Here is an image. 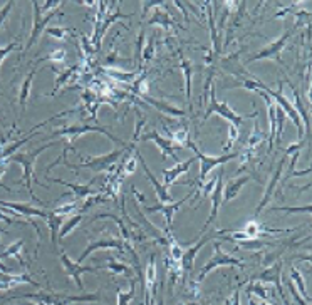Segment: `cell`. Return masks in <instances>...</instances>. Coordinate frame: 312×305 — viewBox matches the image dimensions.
Wrapping results in <instances>:
<instances>
[{
	"label": "cell",
	"instance_id": "cell-40",
	"mask_svg": "<svg viewBox=\"0 0 312 305\" xmlns=\"http://www.w3.org/2000/svg\"><path fill=\"white\" fill-rule=\"evenodd\" d=\"M87 198H89V200H84V205H82V206L79 208V213H81V215H84L92 205H98V203H106V201H108V195L98 193V195L87 196Z\"/></svg>",
	"mask_w": 312,
	"mask_h": 305
},
{
	"label": "cell",
	"instance_id": "cell-25",
	"mask_svg": "<svg viewBox=\"0 0 312 305\" xmlns=\"http://www.w3.org/2000/svg\"><path fill=\"white\" fill-rule=\"evenodd\" d=\"M250 179H252L250 176H238L235 179H232L227 186H224V193H222L224 201H232L238 193H240L242 188L250 181Z\"/></svg>",
	"mask_w": 312,
	"mask_h": 305
},
{
	"label": "cell",
	"instance_id": "cell-56",
	"mask_svg": "<svg viewBox=\"0 0 312 305\" xmlns=\"http://www.w3.org/2000/svg\"><path fill=\"white\" fill-rule=\"evenodd\" d=\"M0 220H2V222H5L7 225H12V223H17V225H24L25 222H20V220H15V218H10V217H5L4 215V211L0 210Z\"/></svg>",
	"mask_w": 312,
	"mask_h": 305
},
{
	"label": "cell",
	"instance_id": "cell-12",
	"mask_svg": "<svg viewBox=\"0 0 312 305\" xmlns=\"http://www.w3.org/2000/svg\"><path fill=\"white\" fill-rule=\"evenodd\" d=\"M32 5H34V25H32L30 41L27 42L25 50L34 46V44L39 41V37H41V34L46 30V25L54 19L55 15L59 14L57 10H54V12H51L49 15H42V12H41V4H39V2H32Z\"/></svg>",
	"mask_w": 312,
	"mask_h": 305
},
{
	"label": "cell",
	"instance_id": "cell-37",
	"mask_svg": "<svg viewBox=\"0 0 312 305\" xmlns=\"http://www.w3.org/2000/svg\"><path fill=\"white\" fill-rule=\"evenodd\" d=\"M130 280H131V285L128 292H122L121 289H118V305H130V302L136 298V280L133 279Z\"/></svg>",
	"mask_w": 312,
	"mask_h": 305
},
{
	"label": "cell",
	"instance_id": "cell-55",
	"mask_svg": "<svg viewBox=\"0 0 312 305\" xmlns=\"http://www.w3.org/2000/svg\"><path fill=\"white\" fill-rule=\"evenodd\" d=\"M14 7V2H7L4 5V9L0 10V27H2V24H4V20H5V17L9 15V12H10V9Z\"/></svg>",
	"mask_w": 312,
	"mask_h": 305
},
{
	"label": "cell",
	"instance_id": "cell-4",
	"mask_svg": "<svg viewBox=\"0 0 312 305\" xmlns=\"http://www.w3.org/2000/svg\"><path fill=\"white\" fill-rule=\"evenodd\" d=\"M211 114H219V116H222L228 124H232V126H235V128L240 129L243 119H247V117H255V116H259V112L255 111L254 114L240 116V114H237V112L233 111L232 107L228 106L227 103H216V99H215V86H213V87H211V91H210L208 106H207V111H205L203 121L210 119V116H211Z\"/></svg>",
	"mask_w": 312,
	"mask_h": 305
},
{
	"label": "cell",
	"instance_id": "cell-10",
	"mask_svg": "<svg viewBox=\"0 0 312 305\" xmlns=\"http://www.w3.org/2000/svg\"><path fill=\"white\" fill-rule=\"evenodd\" d=\"M141 141H153V143L158 146V149L161 151V161H166L168 158H173L178 163V156H176V149H181L180 146H175L173 141H170L168 138H163L158 131H149V133H143Z\"/></svg>",
	"mask_w": 312,
	"mask_h": 305
},
{
	"label": "cell",
	"instance_id": "cell-39",
	"mask_svg": "<svg viewBox=\"0 0 312 305\" xmlns=\"http://www.w3.org/2000/svg\"><path fill=\"white\" fill-rule=\"evenodd\" d=\"M291 277H292V284H295V285L299 287L297 292H300L302 298H305V300L310 302V297H309V293H307V289H305L304 279H302V275H300L299 270H297V268H292V270H291Z\"/></svg>",
	"mask_w": 312,
	"mask_h": 305
},
{
	"label": "cell",
	"instance_id": "cell-45",
	"mask_svg": "<svg viewBox=\"0 0 312 305\" xmlns=\"http://www.w3.org/2000/svg\"><path fill=\"white\" fill-rule=\"evenodd\" d=\"M141 57H143V60H148V62L154 57V36L149 37V41L146 42V46L143 47Z\"/></svg>",
	"mask_w": 312,
	"mask_h": 305
},
{
	"label": "cell",
	"instance_id": "cell-5",
	"mask_svg": "<svg viewBox=\"0 0 312 305\" xmlns=\"http://www.w3.org/2000/svg\"><path fill=\"white\" fill-rule=\"evenodd\" d=\"M193 152H195V156H197V160H200V178H198V181L200 183H205V178L208 176V173L211 171L213 168L216 166H220V165H225V163H228L230 160H235V158H238V152H230V155H222L219 158H213V156H207V155H203L202 151H200L197 148V144L193 143V141L188 139L186 141V144Z\"/></svg>",
	"mask_w": 312,
	"mask_h": 305
},
{
	"label": "cell",
	"instance_id": "cell-49",
	"mask_svg": "<svg viewBox=\"0 0 312 305\" xmlns=\"http://www.w3.org/2000/svg\"><path fill=\"white\" fill-rule=\"evenodd\" d=\"M77 205H79V201H71V203H68V205H63V206L55 208L54 213L55 215H60V217H68L69 213L77 210Z\"/></svg>",
	"mask_w": 312,
	"mask_h": 305
},
{
	"label": "cell",
	"instance_id": "cell-24",
	"mask_svg": "<svg viewBox=\"0 0 312 305\" xmlns=\"http://www.w3.org/2000/svg\"><path fill=\"white\" fill-rule=\"evenodd\" d=\"M141 99L144 101V103L151 104V106L156 107L158 111L165 112V114H168V116H173V117H185V116H186V111H185V109H180V107H175V106H171V104H166V103H163V101H160V99L149 98V96H141Z\"/></svg>",
	"mask_w": 312,
	"mask_h": 305
},
{
	"label": "cell",
	"instance_id": "cell-64",
	"mask_svg": "<svg viewBox=\"0 0 312 305\" xmlns=\"http://www.w3.org/2000/svg\"><path fill=\"white\" fill-rule=\"evenodd\" d=\"M178 305H185V303H178Z\"/></svg>",
	"mask_w": 312,
	"mask_h": 305
},
{
	"label": "cell",
	"instance_id": "cell-44",
	"mask_svg": "<svg viewBox=\"0 0 312 305\" xmlns=\"http://www.w3.org/2000/svg\"><path fill=\"white\" fill-rule=\"evenodd\" d=\"M233 243H238L245 250H260V248H264L267 245L265 241H260V240H243V241H233Z\"/></svg>",
	"mask_w": 312,
	"mask_h": 305
},
{
	"label": "cell",
	"instance_id": "cell-18",
	"mask_svg": "<svg viewBox=\"0 0 312 305\" xmlns=\"http://www.w3.org/2000/svg\"><path fill=\"white\" fill-rule=\"evenodd\" d=\"M101 248H114V250L124 252V243H122L119 238H99L96 241H91L84 250V253L77 258V263H82L92 252H98V250H101Z\"/></svg>",
	"mask_w": 312,
	"mask_h": 305
},
{
	"label": "cell",
	"instance_id": "cell-20",
	"mask_svg": "<svg viewBox=\"0 0 312 305\" xmlns=\"http://www.w3.org/2000/svg\"><path fill=\"white\" fill-rule=\"evenodd\" d=\"M195 160H197V158H192V160H186V161H178L173 168L165 169V171H163V186H165V188L168 190L171 185L176 183V178L181 176V174H185L188 169H190V166L195 163Z\"/></svg>",
	"mask_w": 312,
	"mask_h": 305
},
{
	"label": "cell",
	"instance_id": "cell-15",
	"mask_svg": "<svg viewBox=\"0 0 312 305\" xmlns=\"http://www.w3.org/2000/svg\"><path fill=\"white\" fill-rule=\"evenodd\" d=\"M130 17H131V14H122V12H121L119 4L114 5V10H108V12H106L104 20H103V24H101V29H99V32H98V36L91 41L92 46H94V49H96V50L101 49V42H103L104 34L108 32V29L114 24L116 20H119V19H130Z\"/></svg>",
	"mask_w": 312,
	"mask_h": 305
},
{
	"label": "cell",
	"instance_id": "cell-13",
	"mask_svg": "<svg viewBox=\"0 0 312 305\" xmlns=\"http://www.w3.org/2000/svg\"><path fill=\"white\" fill-rule=\"evenodd\" d=\"M60 262H63V265H64L66 273L74 279L76 285L79 287L81 290H84V284H82L81 275L86 273V272H98L99 268H103V267H82L81 263L72 262V260L68 257V253H66V252H60Z\"/></svg>",
	"mask_w": 312,
	"mask_h": 305
},
{
	"label": "cell",
	"instance_id": "cell-33",
	"mask_svg": "<svg viewBox=\"0 0 312 305\" xmlns=\"http://www.w3.org/2000/svg\"><path fill=\"white\" fill-rule=\"evenodd\" d=\"M291 89H292V93H294V104H292V106H294V109H295V112H297V114H299L300 121H302V124H304V129H309V124H310V121H309L307 111H305L302 99H300V96H299V91H297V89H295L294 84H291Z\"/></svg>",
	"mask_w": 312,
	"mask_h": 305
},
{
	"label": "cell",
	"instance_id": "cell-28",
	"mask_svg": "<svg viewBox=\"0 0 312 305\" xmlns=\"http://www.w3.org/2000/svg\"><path fill=\"white\" fill-rule=\"evenodd\" d=\"M180 67L183 71V76H185V94H186V101L188 106H190L192 101V76H193V64L192 60H188L185 55L181 54L180 50Z\"/></svg>",
	"mask_w": 312,
	"mask_h": 305
},
{
	"label": "cell",
	"instance_id": "cell-22",
	"mask_svg": "<svg viewBox=\"0 0 312 305\" xmlns=\"http://www.w3.org/2000/svg\"><path fill=\"white\" fill-rule=\"evenodd\" d=\"M49 181L64 185V186H68V188H71L72 193H74V198H72L71 201H84V198H87V196H92V195L99 193L98 190L91 188L92 183H89V185H72V183H68V181H63V179H52V178H49Z\"/></svg>",
	"mask_w": 312,
	"mask_h": 305
},
{
	"label": "cell",
	"instance_id": "cell-7",
	"mask_svg": "<svg viewBox=\"0 0 312 305\" xmlns=\"http://www.w3.org/2000/svg\"><path fill=\"white\" fill-rule=\"evenodd\" d=\"M27 297L34 298L44 305H68L74 302H92L99 300V293L91 295H68V293H29Z\"/></svg>",
	"mask_w": 312,
	"mask_h": 305
},
{
	"label": "cell",
	"instance_id": "cell-9",
	"mask_svg": "<svg viewBox=\"0 0 312 305\" xmlns=\"http://www.w3.org/2000/svg\"><path fill=\"white\" fill-rule=\"evenodd\" d=\"M143 295H144V305H154L156 298H158V272H156L154 253L149 257V265L146 268V273H144Z\"/></svg>",
	"mask_w": 312,
	"mask_h": 305
},
{
	"label": "cell",
	"instance_id": "cell-50",
	"mask_svg": "<svg viewBox=\"0 0 312 305\" xmlns=\"http://www.w3.org/2000/svg\"><path fill=\"white\" fill-rule=\"evenodd\" d=\"M228 134H230V138H228V141L225 143V146H224V149L227 151V149H230L233 144H235V141L238 139V136H240V134H238V128H235V126H232V124H228Z\"/></svg>",
	"mask_w": 312,
	"mask_h": 305
},
{
	"label": "cell",
	"instance_id": "cell-14",
	"mask_svg": "<svg viewBox=\"0 0 312 305\" xmlns=\"http://www.w3.org/2000/svg\"><path fill=\"white\" fill-rule=\"evenodd\" d=\"M222 193H224V171H220L219 174H216V185H215L213 191H211V211H210L208 220L205 222V227L202 228V233H205V231L210 228V225L216 220V215H219L222 203H224Z\"/></svg>",
	"mask_w": 312,
	"mask_h": 305
},
{
	"label": "cell",
	"instance_id": "cell-27",
	"mask_svg": "<svg viewBox=\"0 0 312 305\" xmlns=\"http://www.w3.org/2000/svg\"><path fill=\"white\" fill-rule=\"evenodd\" d=\"M280 270H282V263H275L269 267V270H265V272H262L257 279L262 280V282H270V284H274L277 287L278 293L282 295L284 298V292H282V282H280Z\"/></svg>",
	"mask_w": 312,
	"mask_h": 305
},
{
	"label": "cell",
	"instance_id": "cell-26",
	"mask_svg": "<svg viewBox=\"0 0 312 305\" xmlns=\"http://www.w3.org/2000/svg\"><path fill=\"white\" fill-rule=\"evenodd\" d=\"M148 25H160V27H163V29L170 30L176 25V20L170 15L168 10L158 9V10H154V12H153L151 19H148Z\"/></svg>",
	"mask_w": 312,
	"mask_h": 305
},
{
	"label": "cell",
	"instance_id": "cell-6",
	"mask_svg": "<svg viewBox=\"0 0 312 305\" xmlns=\"http://www.w3.org/2000/svg\"><path fill=\"white\" fill-rule=\"evenodd\" d=\"M222 265H230V267H243V262L240 258H235V257H232V255H227V253L222 250V247L220 243H213V257H211L207 265L202 268V272L198 273L197 277V280L195 282H198V284H202V282L205 280V277H207L211 270H215V268H219L222 267Z\"/></svg>",
	"mask_w": 312,
	"mask_h": 305
},
{
	"label": "cell",
	"instance_id": "cell-62",
	"mask_svg": "<svg viewBox=\"0 0 312 305\" xmlns=\"http://www.w3.org/2000/svg\"><path fill=\"white\" fill-rule=\"evenodd\" d=\"M248 305H259V303H255L252 298H250V302H248ZM262 305H265V303H262Z\"/></svg>",
	"mask_w": 312,
	"mask_h": 305
},
{
	"label": "cell",
	"instance_id": "cell-41",
	"mask_svg": "<svg viewBox=\"0 0 312 305\" xmlns=\"http://www.w3.org/2000/svg\"><path fill=\"white\" fill-rule=\"evenodd\" d=\"M136 114H138V123H136V126H135V133H133V144L136 143V141L141 138V134H143V129H144V126H146L148 124V117L143 114V112H139V111H136Z\"/></svg>",
	"mask_w": 312,
	"mask_h": 305
},
{
	"label": "cell",
	"instance_id": "cell-51",
	"mask_svg": "<svg viewBox=\"0 0 312 305\" xmlns=\"http://www.w3.org/2000/svg\"><path fill=\"white\" fill-rule=\"evenodd\" d=\"M287 287H289V292H291V295H292V298H294L295 303H297V305H307V303H305L304 298L300 297V293L297 292V289H295V285L292 284V280H289Z\"/></svg>",
	"mask_w": 312,
	"mask_h": 305
},
{
	"label": "cell",
	"instance_id": "cell-34",
	"mask_svg": "<svg viewBox=\"0 0 312 305\" xmlns=\"http://www.w3.org/2000/svg\"><path fill=\"white\" fill-rule=\"evenodd\" d=\"M103 268L111 270V272H113L114 275H124L126 279H133V270H131V267H128V265L121 263V262H116L114 258H109L108 263H106V267H103Z\"/></svg>",
	"mask_w": 312,
	"mask_h": 305
},
{
	"label": "cell",
	"instance_id": "cell-48",
	"mask_svg": "<svg viewBox=\"0 0 312 305\" xmlns=\"http://www.w3.org/2000/svg\"><path fill=\"white\" fill-rule=\"evenodd\" d=\"M310 205L305 206H275L272 208V211H292V213H310Z\"/></svg>",
	"mask_w": 312,
	"mask_h": 305
},
{
	"label": "cell",
	"instance_id": "cell-1",
	"mask_svg": "<svg viewBox=\"0 0 312 305\" xmlns=\"http://www.w3.org/2000/svg\"><path fill=\"white\" fill-rule=\"evenodd\" d=\"M130 148H135V144H130L128 148H122V149H114V151H111L109 155H101V156H86V158H82V161L79 163V165H71V163L68 161H64L63 158H57V161H54L51 166H47L46 171H51V169L54 166H59V165H64V166H68L69 169H77V168H87V169H91V171L94 173H109V174H113L116 173V169H118V163L122 155L130 149Z\"/></svg>",
	"mask_w": 312,
	"mask_h": 305
},
{
	"label": "cell",
	"instance_id": "cell-16",
	"mask_svg": "<svg viewBox=\"0 0 312 305\" xmlns=\"http://www.w3.org/2000/svg\"><path fill=\"white\" fill-rule=\"evenodd\" d=\"M286 163H287V156L284 158L280 163H278L277 169L274 171V174H272L270 181H269V185H267V188H265V193H264V196H262L259 206L255 208V218H259V215L262 213V210H264V208L269 205V201L272 200V195H274L277 185H278V181H280V176H282V171H284V166H286Z\"/></svg>",
	"mask_w": 312,
	"mask_h": 305
},
{
	"label": "cell",
	"instance_id": "cell-2",
	"mask_svg": "<svg viewBox=\"0 0 312 305\" xmlns=\"http://www.w3.org/2000/svg\"><path fill=\"white\" fill-rule=\"evenodd\" d=\"M52 133H54V136H64L69 146L74 144L76 139H79L82 134H86V133H101V134H104V136H108L111 141L121 144L122 148H128V146L131 144V143H126V141H122L119 138H116L113 133H108V129L103 128V126H98V124H72V126H64L60 129H55V131H52Z\"/></svg>",
	"mask_w": 312,
	"mask_h": 305
},
{
	"label": "cell",
	"instance_id": "cell-36",
	"mask_svg": "<svg viewBox=\"0 0 312 305\" xmlns=\"http://www.w3.org/2000/svg\"><path fill=\"white\" fill-rule=\"evenodd\" d=\"M22 248H24V240H17V241H15V243L10 245L4 253H0V258H12V257H14V258H17V260H19V263H20V265H25L24 258H22V255H20V250H22Z\"/></svg>",
	"mask_w": 312,
	"mask_h": 305
},
{
	"label": "cell",
	"instance_id": "cell-61",
	"mask_svg": "<svg viewBox=\"0 0 312 305\" xmlns=\"http://www.w3.org/2000/svg\"><path fill=\"white\" fill-rule=\"evenodd\" d=\"M158 305H165V298H163V292H161V295L158 297Z\"/></svg>",
	"mask_w": 312,
	"mask_h": 305
},
{
	"label": "cell",
	"instance_id": "cell-60",
	"mask_svg": "<svg viewBox=\"0 0 312 305\" xmlns=\"http://www.w3.org/2000/svg\"><path fill=\"white\" fill-rule=\"evenodd\" d=\"M173 5H175V7H178V9H181L183 15H185V20L188 22V12L185 10V4H183V2H173Z\"/></svg>",
	"mask_w": 312,
	"mask_h": 305
},
{
	"label": "cell",
	"instance_id": "cell-54",
	"mask_svg": "<svg viewBox=\"0 0 312 305\" xmlns=\"http://www.w3.org/2000/svg\"><path fill=\"white\" fill-rule=\"evenodd\" d=\"M305 146V139H300L299 143H294V144H291L289 146V148L286 149V156H291V155H294L295 151H300Z\"/></svg>",
	"mask_w": 312,
	"mask_h": 305
},
{
	"label": "cell",
	"instance_id": "cell-63",
	"mask_svg": "<svg viewBox=\"0 0 312 305\" xmlns=\"http://www.w3.org/2000/svg\"><path fill=\"white\" fill-rule=\"evenodd\" d=\"M0 126L4 128V121H2V112H0Z\"/></svg>",
	"mask_w": 312,
	"mask_h": 305
},
{
	"label": "cell",
	"instance_id": "cell-42",
	"mask_svg": "<svg viewBox=\"0 0 312 305\" xmlns=\"http://www.w3.org/2000/svg\"><path fill=\"white\" fill-rule=\"evenodd\" d=\"M46 60H54V62H57V64H63V62L66 60V50H64V49H57V50H54V52H51L49 55H46V57L39 59L34 66L41 64V62H46Z\"/></svg>",
	"mask_w": 312,
	"mask_h": 305
},
{
	"label": "cell",
	"instance_id": "cell-21",
	"mask_svg": "<svg viewBox=\"0 0 312 305\" xmlns=\"http://www.w3.org/2000/svg\"><path fill=\"white\" fill-rule=\"evenodd\" d=\"M211 238H213V236H211V235L203 236L202 240H198L197 243L192 245L186 252H183V258H181V268H183V273L192 272V270H193V263H195V258H197L198 252L202 250V247L207 245Z\"/></svg>",
	"mask_w": 312,
	"mask_h": 305
},
{
	"label": "cell",
	"instance_id": "cell-8",
	"mask_svg": "<svg viewBox=\"0 0 312 305\" xmlns=\"http://www.w3.org/2000/svg\"><path fill=\"white\" fill-rule=\"evenodd\" d=\"M192 196H193V191H192V193H188L185 198L178 200L176 203H158V205H154V206H144V213L151 215V213H156V211H161V215L165 217V222H166V230H165L166 238H170V236H173V233H171V227H173L175 213L180 210L183 203H185L186 200H190Z\"/></svg>",
	"mask_w": 312,
	"mask_h": 305
},
{
	"label": "cell",
	"instance_id": "cell-35",
	"mask_svg": "<svg viewBox=\"0 0 312 305\" xmlns=\"http://www.w3.org/2000/svg\"><path fill=\"white\" fill-rule=\"evenodd\" d=\"M47 223H49V227H51V233H52V243H54V247H57L59 230H60V225L64 223V217H60V215H55L54 211H49Z\"/></svg>",
	"mask_w": 312,
	"mask_h": 305
},
{
	"label": "cell",
	"instance_id": "cell-59",
	"mask_svg": "<svg viewBox=\"0 0 312 305\" xmlns=\"http://www.w3.org/2000/svg\"><path fill=\"white\" fill-rule=\"evenodd\" d=\"M307 174H310V168L304 169V171H292L291 174H287V178H292V176H307Z\"/></svg>",
	"mask_w": 312,
	"mask_h": 305
},
{
	"label": "cell",
	"instance_id": "cell-43",
	"mask_svg": "<svg viewBox=\"0 0 312 305\" xmlns=\"http://www.w3.org/2000/svg\"><path fill=\"white\" fill-rule=\"evenodd\" d=\"M46 32L49 34V36H52L54 39L64 41V39L68 37V34L71 32V29H68V27H47Z\"/></svg>",
	"mask_w": 312,
	"mask_h": 305
},
{
	"label": "cell",
	"instance_id": "cell-46",
	"mask_svg": "<svg viewBox=\"0 0 312 305\" xmlns=\"http://www.w3.org/2000/svg\"><path fill=\"white\" fill-rule=\"evenodd\" d=\"M262 139H264V136H262V133L259 131V124L255 123V129H254V133L250 134V138H248V141H247V149H254L255 146H257Z\"/></svg>",
	"mask_w": 312,
	"mask_h": 305
},
{
	"label": "cell",
	"instance_id": "cell-30",
	"mask_svg": "<svg viewBox=\"0 0 312 305\" xmlns=\"http://www.w3.org/2000/svg\"><path fill=\"white\" fill-rule=\"evenodd\" d=\"M82 71V66L79 64H74V66H71L69 69H66L64 72H60L59 77H57V82H55V87H54V91L52 93H47L46 96H54L55 93L59 91L60 87L64 86L66 82H69V81H74V79L77 77V74Z\"/></svg>",
	"mask_w": 312,
	"mask_h": 305
},
{
	"label": "cell",
	"instance_id": "cell-38",
	"mask_svg": "<svg viewBox=\"0 0 312 305\" xmlns=\"http://www.w3.org/2000/svg\"><path fill=\"white\" fill-rule=\"evenodd\" d=\"M82 220H84V215H81V213H79V215H76V217H72V218L69 220V222H64V223H63V227H60V231H59V238L63 240L66 235H69L71 231L74 230V228L77 227V225H79V223L82 222Z\"/></svg>",
	"mask_w": 312,
	"mask_h": 305
},
{
	"label": "cell",
	"instance_id": "cell-31",
	"mask_svg": "<svg viewBox=\"0 0 312 305\" xmlns=\"http://www.w3.org/2000/svg\"><path fill=\"white\" fill-rule=\"evenodd\" d=\"M37 72V66L32 67V71L29 72V76L25 77L24 84L20 87V93H19V104H20V111L22 114L25 112V104H27V99H29V94H30V87H32V81H34V76Z\"/></svg>",
	"mask_w": 312,
	"mask_h": 305
},
{
	"label": "cell",
	"instance_id": "cell-58",
	"mask_svg": "<svg viewBox=\"0 0 312 305\" xmlns=\"http://www.w3.org/2000/svg\"><path fill=\"white\" fill-rule=\"evenodd\" d=\"M60 5V2H44V4H41V12L44 14V10H47V9H57Z\"/></svg>",
	"mask_w": 312,
	"mask_h": 305
},
{
	"label": "cell",
	"instance_id": "cell-3",
	"mask_svg": "<svg viewBox=\"0 0 312 305\" xmlns=\"http://www.w3.org/2000/svg\"><path fill=\"white\" fill-rule=\"evenodd\" d=\"M51 146H54V144H52V143H47V144L41 146V148L34 149L32 152H17V155L10 156V161L19 163V165H22V169H24V173H22V179H20L19 183H24V185L27 186V190H29L32 200L37 201V203H41V200H39L37 196H36V193L32 191V186H30V183H32V174H34V165H36L37 158L41 156V152L46 151V149H49Z\"/></svg>",
	"mask_w": 312,
	"mask_h": 305
},
{
	"label": "cell",
	"instance_id": "cell-29",
	"mask_svg": "<svg viewBox=\"0 0 312 305\" xmlns=\"http://www.w3.org/2000/svg\"><path fill=\"white\" fill-rule=\"evenodd\" d=\"M101 218H109V220H113V222L119 227L121 236H122V243H124V250H126L128 247H131L133 235L130 233V230L126 228L124 222H122V220H121L119 217H116V215H113V213H99V215H96V217H94V220H101Z\"/></svg>",
	"mask_w": 312,
	"mask_h": 305
},
{
	"label": "cell",
	"instance_id": "cell-32",
	"mask_svg": "<svg viewBox=\"0 0 312 305\" xmlns=\"http://www.w3.org/2000/svg\"><path fill=\"white\" fill-rule=\"evenodd\" d=\"M103 72L106 76H109L111 79H114V81L118 82H135L138 79V72H124V71H118L114 69V67H106V69H103Z\"/></svg>",
	"mask_w": 312,
	"mask_h": 305
},
{
	"label": "cell",
	"instance_id": "cell-11",
	"mask_svg": "<svg viewBox=\"0 0 312 305\" xmlns=\"http://www.w3.org/2000/svg\"><path fill=\"white\" fill-rule=\"evenodd\" d=\"M291 34H292V32H286L284 36H280L278 39H275V41L270 42L265 49H262L259 54H254L247 62L262 60V59H275L278 64L284 66V62H282V59H280V52H282V49L287 46L289 39H291Z\"/></svg>",
	"mask_w": 312,
	"mask_h": 305
},
{
	"label": "cell",
	"instance_id": "cell-19",
	"mask_svg": "<svg viewBox=\"0 0 312 305\" xmlns=\"http://www.w3.org/2000/svg\"><path fill=\"white\" fill-rule=\"evenodd\" d=\"M0 206L2 208H9V210L15 211L17 215H22L29 220L30 217H41L44 220L49 218V211L46 210H37L34 206H29V205H24V203H9V201H2L0 200Z\"/></svg>",
	"mask_w": 312,
	"mask_h": 305
},
{
	"label": "cell",
	"instance_id": "cell-47",
	"mask_svg": "<svg viewBox=\"0 0 312 305\" xmlns=\"http://www.w3.org/2000/svg\"><path fill=\"white\" fill-rule=\"evenodd\" d=\"M247 293H248V295H252V293H255V295H257V297L264 298V300L269 302V295H267V290H265L260 284H252V285H248V287H247Z\"/></svg>",
	"mask_w": 312,
	"mask_h": 305
},
{
	"label": "cell",
	"instance_id": "cell-52",
	"mask_svg": "<svg viewBox=\"0 0 312 305\" xmlns=\"http://www.w3.org/2000/svg\"><path fill=\"white\" fill-rule=\"evenodd\" d=\"M17 47H19V42H12V44H9V46H5V47L0 49V66H2L4 59L7 57V55L12 52V50L17 49Z\"/></svg>",
	"mask_w": 312,
	"mask_h": 305
},
{
	"label": "cell",
	"instance_id": "cell-53",
	"mask_svg": "<svg viewBox=\"0 0 312 305\" xmlns=\"http://www.w3.org/2000/svg\"><path fill=\"white\" fill-rule=\"evenodd\" d=\"M143 46H144V29L139 30L138 34V41H136V60H139L143 52Z\"/></svg>",
	"mask_w": 312,
	"mask_h": 305
},
{
	"label": "cell",
	"instance_id": "cell-17",
	"mask_svg": "<svg viewBox=\"0 0 312 305\" xmlns=\"http://www.w3.org/2000/svg\"><path fill=\"white\" fill-rule=\"evenodd\" d=\"M135 156H136V160H139V163H141L143 171H144V174H146V178L149 179V181H151L153 190H154L156 196H158V200H160L161 203H173V196H171V195L168 193V190L165 188L163 183H160L158 179H156V176L151 173V169L148 168L146 161L143 160V156L139 155V151H138V149H135Z\"/></svg>",
	"mask_w": 312,
	"mask_h": 305
},
{
	"label": "cell",
	"instance_id": "cell-57",
	"mask_svg": "<svg viewBox=\"0 0 312 305\" xmlns=\"http://www.w3.org/2000/svg\"><path fill=\"white\" fill-rule=\"evenodd\" d=\"M238 300H240V292L237 290V292H233V297L228 298V300L225 302V305H240Z\"/></svg>",
	"mask_w": 312,
	"mask_h": 305
},
{
	"label": "cell",
	"instance_id": "cell-23",
	"mask_svg": "<svg viewBox=\"0 0 312 305\" xmlns=\"http://www.w3.org/2000/svg\"><path fill=\"white\" fill-rule=\"evenodd\" d=\"M19 284H30L34 287H41L37 282L32 280L27 273H24V275H10V273L0 272V290H12L14 287H17Z\"/></svg>",
	"mask_w": 312,
	"mask_h": 305
}]
</instances>
